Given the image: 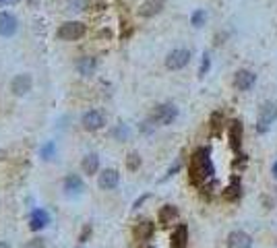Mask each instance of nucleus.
<instances>
[{
    "mask_svg": "<svg viewBox=\"0 0 277 248\" xmlns=\"http://www.w3.org/2000/svg\"><path fill=\"white\" fill-rule=\"evenodd\" d=\"M189 174H191V182L196 184V186H201L209 180V178H213L215 167H213V162H211L209 147H201L193 153Z\"/></svg>",
    "mask_w": 277,
    "mask_h": 248,
    "instance_id": "f257e3e1",
    "label": "nucleus"
},
{
    "mask_svg": "<svg viewBox=\"0 0 277 248\" xmlns=\"http://www.w3.org/2000/svg\"><path fill=\"white\" fill-rule=\"evenodd\" d=\"M277 120V104L275 102H265L259 110V120H256V131L261 135L271 128V124Z\"/></svg>",
    "mask_w": 277,
    "mask_h": 248,
    "instance_id": "f03ea898",
    "label": "nucleus"
},
{
    "mask_svg": "<svg viewBox=\"0 0 277 248\" xmlns=\"http://www.w3.org/2000/svg\"><path fill=\"white\" fill-rule=\"evenodd\" d=\"M87 33V27L85 23L81 21H66L58 27V37L64 39V42H77V39H81L83 35Z\"/></svg>",
    "mask_w": 277,
    "mask_h": 248,
    "instance_id": "7ed1b4c3",
    "label": "nucleus"
},
{
    "mask_svg": "<svg viewBox=\"0 0 277 248\" xmlns=\"http://www.w3.org/2000/svg\"><path fill=\"white\" fill-rule=\"evenodd\" d=\"M191 58H193L191 50H186V48H176V50H172V52L166 56V66L170 68V71H182L184 66H189Z\"/></svg>",
    "mask_w": 277,
    "mask_h": 248,
    "instance_id": "20e7f679",
    "label": "nucleus"
},
{
    "mask_svg": "<svg viewBox=\"0 0 277 248\" xmlns=\"http://www.w3.org/2000/svg\"><path fill=\"white\" fill-rule=\"evenodd\" d=\"M176 118H178V108L174 104H162L153 110L151 122L160 124V126H167V124H172Z\"/></svg>",
    "mask_w": 277,
    "mask_h": 248,
    "instance_id": "39448f33",
    "label": "nucleus"
},
{
    "mask_svg": "<svg viewBox=\"0 0 277 248\" xmlns=\"http://www.w3.org/2000/svg\"><path fill=\"white\" fill-rule=\"evenodd\" d=\"M81 124H83L85 131H91V133L100 131V128H104V124H106V116H104L102 110H89V112L83 114Z\"/></svg>",
    "mask_w": 277,
    "mask_h": 248,
    "instance_id": "423d86ee",
    "label": "nucleus"
},
{
    "mask_svg": "<svg viewBox=\"0 0 277 248\" xmlns=\"http://www.w3.org/2000/svg\"><path fill=\"white\" fill-rule=\"evenodd\" d=\"M19 31V21L13 13L2 11L0 13V37H13Z\"/></svg>",
    "mask_w": 277,
    "mask_h": 248,
    "instance_id": "0eeeda50",
    "label": "nucleus"
},
{
    "mask_svg": "<svg viewBox=\"0 0 277 248\" xmlns=\"http://www.w3.org/2000/svg\"><path fill=\"white\" fill-rule=\"evenodd\" d=\"M256 83V75L252 71H246V68H242V71H238L234 75V87L238 89V91H249V89H252Z\"/></svg>",
    "mask_w": 277,
    "mask_h": 248,
    "instance_id": "6e6552de",
    "label": "nucleus"
},
{
    "mask_svg": "<svg viewBox=\"0 0 277 248\" xmlns=\"http://www.w3.org/2000/svg\"><path fill=\"white\" fill-rule=\"evenodd\" d=\"M97 184H100L102 191H114V188L120 184V174H118V170H114V167H108V170H104L100 174V178H97Z\"/></svg>",
    "mask_w": 277,
    "mask_h": 248,
    "instance_id": "1a4fd4ad",
    "label": "nucleus"
},
{
    "mask_svg": "<svg viewBox=\"0 0 277 248\" xmlns=\"http://www.w3.org/2000/svg\"><path fill=\"white\" fill-rule=\"evenodd\" d=\"M31 87H33V79H31V75H27V73L17 75L11 81V91L15 95H27L29 91H31Z\"/></svg>",
    "mask_w": 277,
    "mask_h": 248,
    "instance_id": "9d476101",
    "label": "nucleus"
},
{
    "mask_svg": "<svg viewBox=\"0 0 277 248\" xmlns=\"http://www.w3.org/2000/svg\"><path fill=\"white\" fill-rule=\"evenodd\" d=\"M164 8H166V0H145V2L138 6V17L151 19L155 15H160Z\"/></svg>",
    "mask_w": 277,
    "mask_h": 248,
    "instance_id": "9b49d317",
    "label": "nucleus"
},
{
    "mask_svg": "<svg viewBox=\"0 0 277 248\" xmlns=\"http://www.w3.org/2000/svg\"><path fill=\"white\" fill-rule=\"evenodd\" d=\"M227 248H250L252 246V238L242 232V230H236L232 232L230 236H227V240H225Z\"/></svg>",
    "mask_w": 277,
    "mask_h": 248,
    "instance_id": "f8f14e48",
    "label": "nucleus"
},
{
    "mask_svg": "<svg viewBox=\"0 0 277 248\" xmlns=\"http://www.w3.org/2000/svg\"><path fill=\"white\" fill-rule=\"evenodd\" d=\"M242 133H244V128H242V122L240 120H234L230 124V128H227V138H230V147L234 149L236 153L240 151V147H242Z\"/></svg>",
    "mask_w": 277,
    "mask_h": 248,
    "instance_id": "ddd939ff",
    "label": "nucleus"
},
{
    "mask_svg": "<svg viewBox=\"0 0 277 248\" xmlns=\"http://www.w3.org/2000/svg\"><path fill=\"white\" fill-rule=\"evenodd\" d=\"M62 188H64V193H66V194L77 196V194H81V193L85 191V182H83V178H81V176L71 174V176H66V178H64Z\"/></svg>",
    "mask_w": 277,
    "mask_h": 248,
    "instance_id": "4468645a",
    "label": "nucleus"
},
{
    "mask_svg": "<svg viewBox=\"0 0 277 248\" xmlns=\"http://www.w3.org/2000/svg\"><path fill=\"white\" fill-rule=\"evenodd\" d=\"M172 248H186L189 246V227L184 223H178L176 230L172 232V240H170Z\"/></svg>",
    "mask_w": 277,
    "mask_h": 248,
    "instance_id": "2eb2a0df",
    "label": "nucleus"
},
{
    "mask_svg": "<svg viewBox=\"0 0 277 248\" xmlns=\"http://www.w3.org/2000/svg\"><path fill=\"white\" fill-rule=\"evenodd\" d=\"M97 68V60L93 56H83L77 60V73L81 77H93Z\"/></svg>",
    "mask_w": 277,
    "mask_h": 248,
    "instance_id": "dca6fc26",
    "label": "nucleus"
},
{
    "mask_svg": "<svg viewBox=\"0 0 277 248\" xmlns=\"http://www.w3.org/2000/svg\"><path fill=\"white\" fill-rule=\"evenodd\" d=\"M50 223V215H48L46 209H35L31 213V220H29V227H31L33 232H39V230H44V227Z\"/></svg>",
    "mask_w": 277,
    "mask_h": 248,
    "instance_id": "f3484780",
    "label": "nucleus"
},
{
    "mask_svg": "<svg viewBox=\"0 0 277 248\" xmlns=\"http://www.w3.org/2000/svg\"><path fill=\"white\" fill-rule=\"evenodd\" d=\"M153 232H155V225L151 221H141L135 227V238L138 242H147V240H151Z\"/></svg>",
    "mask_w": 277,
    "mask_h": 248,
    "instance_id": "a211bd4d",
    "label": "nucleus"
},
{
    "mask_svg": "<svg viewBox=\"0 0 277 248\" xmlns=\"http://www.w3.org/2000/svg\"><path fill=\"white\" fill-rule=\"evenodd\" d=\"M176 220H178V209H176L174 205H164L162 209H160V223L164 227L176 223Z\"/></svg>",
    "mask_w": 277,
    "mask_h": 248,
    "instance_id": "6ab92c4d",
    "label": "nucleus"
},
{
    "mask_svg": "<svg viewBox=\"0 0 277 248\" xmlns=\"http://www.w3.org/2000/svg\"><path fill=\"white\" fill-rule=\"evenodd\" d=\"M240 196H242V184H240L238 178H234V180L230 182V186H225L223 198L225 201H238Z\"/></svg>",
    "mask_w": 277,
    "mask_h": 248,
    "instance_id": "aec40b11",
    "label": "nucleus"
},
{
    "mask_svg": "<svg viewBox=\"0 0 277 248\" xmlns=\"http://www.w3.org/2000/svg\"><path fill=\"white\" fill-rule=\"evenodd\" d=\"M81 167H83V172L85 174H97V170H100V157H97L95 153H89L83 157V162H81Z\"/></svg>",
    "mask_w": 277,
    "mask_h": 248,
    "instance_id": "412c9836",
    "label": "nucleus"
},
{
    "mask_svg": "<svg viewBox=\"0 0 277 248\" xmlns=\"http://www.w3.org/2000/svg\"><path fill=\"white\" fill-rule=\"evenodd\" d=\"M207 21V11L205 8H196V11H193L191 15V25L193 27H203Z\"/></svg>",
    "mask_w": 277,
    "mask_h": 248,
    "instance_id": "4be33fe9",
    "label": "nucleus"
},
{
    "mask_svg": "<svg viewBox=\"0 0 277 248\" xmlns=\"http://www.w3.org/2000/svg\"><path fill=\"white\" fill-rule=\"evenodd\" d=\"M112 137L118 138V141H128V137H131V128H128L126 124H116V128L112 131Z\"/></svg>",
    "mask_w": 277,
    "mask_h": 248,
    "instance_id": "5701e85b",
    "label": "nucleus"
},
{
    "mask_svg": "<svg viewBox=\"0 0 277 248\" xmlns=\"http://www.w3.org/2000/svg\"><path fill=\"white\" fill-rule=\"evenodd\" d=\"M138 165H141V155L138 153H128V157H126V167L131 172H135V170H138Z\"/></svg>",
    "mask_w": 277,
    "mask_h": 248,
    "instance_id": "b1692460",
    "label": "nucleus"
},
{
    "mask_svg": "<svg viewBox=\"0 0 277 248\" xmlns=\"http://www.w3.org/2000/svg\"><path fill=\"white\" fill-rule=\"evenodd\" d=\"M209 68H211V56H209V52H203L201 66H199V77H205L207 73H209Z\"/></svg>",
    "mask_w": 277,
    "mask_h": 248,
    "instance_id": "393cba45",
    "label": "nucleus"
},
{
    "mask_svg": "<svg viewBox=\"0 0 277 248\" xmlns=\"http://www.w3.org/2000/svg\"><path fill=\"white\" fill-rule=\"evenodd\" d=\"M54 153H56V145L54 143H46L42 149H39V155H42L44 160H52Z\"/></svg>",
    "mask_w": 277,
    "mask_h": 248,
    "instance_id": "a878e982",
    "label": "nucleus"
},
{
    "mask_svg": "<svg viewBox=\"0 0 277 248\" xmlns=\"http://www.w3.org/2000/svg\"><path fill=\"white\" fill-rule=\"evenodd\" d=\"M220 122H222V114L215 112V114L211 116V126H213V133H215V135H220V126H222Z\"/></svg>",
    "mask_w": 277,
    "mask_h": 248,
    "instance_id": "bb28decb",
    "label": "nucleus"
},
{
    "mask_svg": "<svg viewBox=\"0 0 277 248\" xmlns=\"http://www.w3.org/2000/svg\"><path fill=\"white\" fill-rule=\"evenodd\" d=\"M44 246L46 244H44L42 238H33V240H29V242L23 244V248H44Z\"/></svg>",
    "mask_w": 277,
    "mask_h": 248,
    "instance_id": "cd10ccee",
    "label": "nucleus"
},
{
    "mask_svg": "<svg viewBox=\"0 0 277 248\" xmlns=\"http://www.w3.org/2000/svg\"><path fill=\"white\" fill-rule=\"evenodd\" d=\"M178 167H180V164L176 162V165H172L170 170H167V174H166V178H170V176H174V172H178Z\"/></svg>",
    "mask_w": 277,
    "mask_h": 248,
    "instance_id": "c85d7f7f",
    "label": "nucleus"
},
{
    "mask_svg": "<svg viewBox=\"0 0 277 248\" xmlns=\"http://www.w3.org/2000/svg\"><path fill=\"white\" fill-rule=\"evenodd\" d=\"M19 0H0V6H8V4H15Z\"/></svg>",
    "mask_w": 277,
    "mask_h": 248,
    "instance_id": "c756f323",
    "label": "nucleus"
},
{
    "mask_svg": "<svg viewBox=\"0 0 277 248\" xmlns=\"http://www.w3.org/2000/svg\"><path fill=\"white\" fill-rule=\"evenodd\" d=\"M143 201H147V194H145V196H141V198H138V201L135 203V209H138V207L143 205Z\"/></svg>",
    "mask_w": 277,
    "mask_h": 248,
    "instance_id": "7c9ffc66",
    "label": "nucleus"
},
{
    "mask_svg": "<svg viewBox=\"0 0 277 248\" xmlns=\"http://www.w3.org/2000/svg\"><path fill=\"white\" fill-rule=\"evenodd\" d=\"M273 176H275V178H277V162H275V164H273Z\"/></svg>",
    "mask_w": 277,
    "mask_h": 248,
    "instance_id": "2f4dec72",
    "label": "nucleus"
},
{
    "mask_svg": "<svg viewBox=\"0 0 277 248\" xmlns=\"http://www.w3.org/2000/svg\"><path fill=\"white\" fill-rule=\"evenodd\" d=\"M0 248H11V246H8V242H0Z\"/></svg>",
    "mask_w": 277,
    "mask_h": 248,
    "instance_id": "473e14b6",
    "label": "nucleus"
},
{
    "mask_svg": "<svg viewBox=\"0 0 277 248\" xmlns=\"http://www.w3.org/2000/svg\"><path fill=\"white\" fill-rule=\"evenodd\" d=\"M149 248H153V246H149Z\"/></svg>",
    "mask_w": 277,
    "mask_h": 248,
    "instance_id": "72a5a7b5",
    "label": "nucleus"
}]
</instances>
